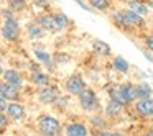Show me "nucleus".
Wrapping results in <instances>:
<instances>
[{
    "instance_id": "nucleus-28",
    "label": "nucleus",
    "mask_w": 153,
    "mask_h": 136,
    "mask_svg": "<svg viewBox=\"0 0 153 136\" xmlns=\"http://www.w3.org/2000/svg\"><path fill=\"white\" fill-rule=\"evenodd\" d=\"M145 46L150 53H153V36H146L145 38Z\"/></svg>"
},
{
    "instance_id": "nucleus-10",
    "label": "nucleus",
    "mask_w": 153,
    "mask_h": 136,
    "mask_svg": "<svg viewBox=\"0 0 153 136\" xmlns=\"http://www.w3.org/2000/svg\"><path fill=\"white\" fill-rule=\"evenodd\" d=\"M123 17H125L127 26H145V20H143V15H138L133 10H125L123 12Z\"/></svg>"
},
{
    "instance_id": "nucleus-15",
    "label": "nucleus",
    "mask_w": 153,
    "mask_h": 136,
    "mask_svg": "<svg viewBox=\"0 0 153 136\" xmlns=\"http://www.w3.org/2000/svg\"><path fill=\"white\" fill-rule=\"evenodd\" d=\"M27 35L31 38V40H36V38H41L45 35V28L41 26L38 21H35V23H30L27 26Z\"/></svg>"
},
{
    "instance_id": "nucleus-12",
    "label": "nucleus",
    "mask_w": 153,
    "mask_h": 136,
    "mask_svg": "<svg viewBox=\"0 0 153 136\" xmlns=\"http://www.w3.org/2000/svg\"><path fill=\"white\" fill-rule=\"evenodd\" d=\"M128 8L133 12H137L138 15H148L150 12V5L146 2H142V0H128Z\"/></svg>"
},
{
    "instance_id": "nucleus-33",
    "label": "nucleus",
    "mask_w": 153,
    "mask_h": 136,
    "mask_svg": "<svg viewBox=\"0 0 153 136\" xmlns=\"http://www.w3.org/2000/svg\"><path fill=\"white\" fill-rule=\"evenodd\" d=\"M99 135H102V136H110V135H120V133H114V131H109V129H100Z\"/></svg>"
},
{
    "instance_id": "nucleus-6",
    "label": "nucleus",
    "mask_w": 153,
    "mask_h": 136,
    "mask_svg": "<svg viewBox=\"0 0 153 136\" xmlns=\"http://www.w3.org/2000/svg\"><path fill=\"white\" fill-rule=\"evenodd\" d=\"M36 21L46 31H51V33H54V31H61V26H59V23H58V20H56L54 15H38Z\"/></svg>"
},
{
    "instance_id": "nucleus-32",
    "label": "nucleus",
    "mask_w": 153,
    "mask_h": 136,
    "mask_svg": "<svg viewBox=\"0 0 153 136\" xmlns=\"http://www.w3.org/2000/svg\"><path fill=\"white\" fill-rule=\"evenodd\" d=\"M8 103H10V102H8ZM8 103H7V99H5V97L0 95V110H2V112H5V110H7Z\"/></svg>"
},
{
    "instance_id": "nucleus-9",
    "label": "nucleus",
    "mask_w": 153,
    "mask_h": 136,
    "mask_svg": "<svg viewBox=\"0 0 153 136\" xmlns=\"http://www.w3.org/2000/svg\"><path fill=\"white\" fill-rule=\"evenodd\" d=\"M7 115L10 116L12 120H15V121H18V120H22L25 116V105L23 103H20V102H10L8 103V107H7Z\"/></svg>"
},
{
    "instance_id": "nucleus-14",
    "label": "nucleus",
    "mask_w": 153,
    "mask_h": 136,
    "mask_svg": "<svg viewBox=\"0 0 153 136\" xmlns=\"http://www.w3.org/2000/svg\"><path fill=\"white\" fill-rule=\"evenodd\" d=\"M120 89L123 90V93L127 95L128 102H135V100L140 99V93H138V85H133V84H122Z\"/></svg>"
},
{
    "instance_id": "nucleus-8",
    "label": "nucleus",
    "mask_w": 153,
    "mask_h": 136,
    "mask_svg": "<svg viewBox=\"0 0 153 136\" xmlns=\"http://www.w3.org/2000/svg\"><path fill=\"white\" fill-rule=\"evenodd\" d=\"M58 97H59V93H58V90L54 89V87H50V85H43V89L38 92V99H40L41 103H54L58 100Z\"/></svg>"
},
{
    "instance_id": "nucleus-22",
    "label": "nucleus",
    "mask_w": 153,
    "mask_h": 136,
    "mask_svg": "<svg viewBox=\"0 0 153 136\" xmlns=\"http://www.w3.org/2000/svg\"><path fill=\"white\" fill-rule=\"evenodd\" d=\"M35 56H36L41 62L46 64L50 69H53V59H51V54H48L46 51H41V49H35Z\"/></svg>"
},
{
    "instance_id": "nucleus-18",
    "label": "nucleus",
    "mask_w": 153,
    "mask_h": 136,
    "mask_svg": "<svg viewBox=\"0 0 153 136\" xmlns=\"http://www.w3.org/2000/svg\"><path fill=\"white\" fill-rule=\"evenodd\" d=\"M112 66H114V69L119 71L120 74H127V72H128V62H127L122 56H115V57H114Z\"/></svg>"
},
{
    "instance_id": "nucleus-17",
    "label": "nucleus",
    "mask_w": 153,
    "mask_h": 136,
    "mask_svg": "<svg viewBox=\"0 0 153 136\" xmlns=\"http://www.w3.org/2000/svg\"><path fill=\"white\" fill-rule=\"evenodd\" d=\"M122 105H123V103H120V102H117V100L110 99V102L107 103V107H105V115L107 116H117L120 112H122Z\"/></svg>"
},
{
    "instance_id": "nucleus-21",
    "label": "nucleus",
    "mask_w": 153,
    "mask_h": 136,
    "mask_svg": "<svg viewBox=\"0 0 153 136\" xmlns=\"http://www.w3.org/2000/svg\"><path fill=\"white\" fill-rule=\"evenodd\" d=\"M89 5L97 12H107L110 8V2L109 0H87Z\"/></svg>"
},
{
    "instance_id": "nucleus-3",
    "label": "nucleus",
    "mask_w": 153,
    "mask_h": 136,
    "mask_svg": "<svg viewBox=\"0 0 153 136\" xmlns=\"http://www.w3.org/2000/svg\"><path fill=\"white\" fill-rule=\"evenodd\" d=\"M2 36L7 41H17L20 36V25L15 18H7L2 26Z\"/></svg>"
},
{
    "instance_id": "nucleus-7",
    "label": "nucleus",
    "mask_w": 153,
    "mask_h": 136,
    "mask_svg": "<svg viewBox=\"0 0 153 136\" xmlns=\"http://www.w3.org/2000/svg\"><path fill=\"white\" fill-rule=\"evenodd\" d=\"M135 110L142 116H153V99L146 97V99L135 100Z\"/></svg>"
},
{
    "instance_id": "nucleus-16",
    "label": "nucleus",
    "mask_w": 153,
    "mask_h": 136,
    "mask_svg": "<svg viewBox=\"0 0 153 136\" xmlns=\"http://www.w3.org/2000/svg\"><path fill=\"white\" fill-rule=\"evenodd\" d=\"M92 48H94V51H96L99 56H110V46L105 43V41H100V40H94V43H92Z\"/></svg>"
},
{
    "instance_id": "nucleus-5",
    "label": "nucleus",
    "mask_w": 153,
    "mask_h": 136,
    "mask_svg": "<svg viewBox=\"0 0 153 136\" xmlns=\"http://www.w3.org/2000/svg\"><path fill=\"white\" fill-rule=\"evenodd\" d=\"M0 93H2V97H5L8 102H15V100H18V97H20V87L4 80V82L0 84Z\"/></svg>"
},
{
    "instance_id": "nucleus-2",
    "label": "nucleus",
    "mask_w": 153,
    "mask_h": 136,
    "mask_svg": "<svg viewBox=\"0 0 153 136\" xmlns=\"http://www.w3.org/2000/svg\"><path fill=\"white\" fill-rule=\"evenodd\" d=\"M38 129H40L43 135H50V136H54V135H59L61 131V125L54 116H50V115H45L40 118L38 121Z\"/></svg>"
},
{
    "instance_id": "nucleus-24",
    "label": "nucleus",
    "mask_w": 153,
    "mask_h": 136,
    "mask_svg": "<svg viewBox=\"0 0 153 136\" xmlns=\"http://www.w3.org/2000/svg\"><path fill=\"white\" fill-rule=\"evenodd\" d=\"M138 93H140V99H146V97H152L153 89L148 85V84L142 82V84L138 85Z\"/></svg>"
},
{
    "instance_id": "nucleus-19",
    "label": "nucleus",
    "mask_w": 153,
    "mask_h": 136,
    "mask_svg": "<svg viewBox=\"0 0 153 136\" xmlns=\"http://www.w3.org/2000/svg\"><path fill=\"white\" fill-rule=\"evenodd\" d=\"M31 82H33L35 85H48V84H50V76L40 72V71H35V72L31 74Z\"/></svg>"
},
{
    "instance_id": "nucleus-20",
    "label": "nucleus",
    "mask_w": 153,
    "mask_h": 136,
    "mask_svg": "<svg viewBox=\"0 0 153 136\" xmlns=\"http://www.w3.org/2000/svg\"><path fill=\"white\" fill-rule=\"evenodd\" d=\"M109 97H110L112 100H117V102L123 103V105H127V103H130V102H128V99H127V95L123 93V90L120 89V85H119V87H115V89H112V90H110Z\"/></svg>"
},
{
    "instance_id": "nucleus-23",
    "label": "nucleus",
    "mask_w": 153,
    "mask_h": 136,
    "mask_svg": "<svg viewBox=\"0 0 153 136\" xmlns=\"http://www.w3.org/2000/svg\"><path fill=\"white\" fill-rule=\"evenodd\" d=\"M8 8H12L13 12H23L27 8V0H7Z\"/></svg>"
},
{
    "instance_id": "nucleus-1",
    "label": "nucleus",
    "mask_w": 153,
    "mask_h": 136,
    "mask_svg": "<svg viewBox=\"0 0 153 136\" xmlns=\"http://www.w3.org/2000/svg\"><path fill=\"white\" fill-rule=\"evenodd\" d=\"M77 100H79L81 108L86 110V112H94V110L99 108V100H97V95L92 89H84L77 95Z\"/></svg>"
},
{
    "instance_id": "nucleus-34",
    "label": "nucleus",
    "mask_w": 153,
    "mask_h": 136,
    "mask_svg": "<svg viewBox=\"0 0 153 136\" xmlns=\"http://www.w3.org/2000/svg\"><path fill=\"white\" fill-rule=\"evenodd\" d=\"M145 2H146V4H148V5H150V7H152V8H153V0H145Z\"/></svg>"
},
{
    "instance_id": "nucleus-4",
    "label": "nucleus",
    "mask_w": 153,
    "mask_h": 136,
    "mask_svg": "<svg viewBox=\"0 0 153 136\" xmlns=\"http://www.w3.org/2000/svg\"><path fill=\"white\" fill-rule=\"evenodd\" d=\"M64 89H66L68 93L79 95L84 89H87V85H86V82L82 80V77H81L79 74H74V76H71L69 79L64 82Z\"/></svg>"
},
{
    "instance_id": "nucleus-13",
    "label": "nucleus",
    "mask_w": 153,
    "mask_h": 136,
    "mask_svg": "<svg viewBox=\"0 0 153 136\" xmlns=\"http://www.w3.org/2000/svg\"><path fill=\"white\" fill-rule=\"evenodd\" d=\"M66 135L68 136H86L87 128L82 123H69L66 126Z\"/></svg>"
},
{
    "instance_id": "nucleus-29",
    "label": "nucleus",
    "mask_w": 153,
    "mask_h": 136,
    "mask_svg": "<svg viewBox=\"0 0 153 136\" xmlns=\"http://www.w3.org/2000/svg\"><path fill=\"white\" fill-rule=\"evenodd\" d=\"M2 17H4V20H7V18H15L13 17V10H7V8H2Z\"/></svg>"
},
{
    "instance_id": "nucleus-26",
    "label": "nucleus",
    "mask_w": 153,
    "mask_h": 136,
    "mask_svg": "<svg viewBox=\"0 0 153 136\" xmlns=\"http://www.w3.org/2000/svg\"><path fill=\"white\" fill-rule=\"evenodd\" d=\"M91 123H92L94 126H100V129H104V126H105V123H104L102 118H99V116H92V118H91Z\"/></svg>"
},
{
    "instance_id": "nucleus-11",
    "label": "nucleus",
    "mask_w": 153,
    "mask_h": 136,
    "mask_svg": "<svg viewBox=\"0 0 153 136\" xmlns=\"http://www.w3.org/2000/svg\"><path fill=\"white\" fill-rule=\"evenodd\" d=\"M4 80H7V82L13 84V85L17 87H23V77H22V74L18 72V71L15 69H8V71H4Z\"/></svg>"
},
{
    "instance_id": "nucleus-25",
    "label": "nucleus",
    "mask_w": 153,
    "mask_h": 136,
    "mask_svg": "<svg viewBox=\"0 0 153 136\" xmlns=\"http://www.w3.org/2000/svg\"><path fill=\"white\" fill-rule=\"evenodd\" d=\"M54 17H56V20H58V23H59V26H61V30H64V28H68L69 26V18H68V15L66 13H63V12H59V13H54Z\"/></svg>"
},
{
    "instance_id": "nucleus-31",
    "label": "nucleus",
    "mask_w": 153,
    "mask_h": 136,
    "mask_svg": "<svg viewBox=\"0 0 153 136\" xmlns=\"http://www.w3.org/2000/svg\"><path fill=\"white\" fill-rule=\"evenodd\" d=\"M33 5H36V7H41V8H48V7H50L46 0H33Z\"/></svg>"
},
{
    "instance_id": "nucleus-27",
    "label": "nucleus",
    "mask_w": 153,
    "mask_h": 136,
    "mask_svg": "<svg viewBox=\"0 0 153 136\" xmlns=\"http://www.w3.org/2000/svg\"><path fill=\"white\" fill-rule=\"evenodd\" d=\"M10 118V116L7 115V112H2V115H0V128L5 129V126H7V120Z\"/></svg>"
},
{
    "instance_id": "nucleus-30",
    "label": "nucleus",
    "mask_w": 153,
    "mask_h": 136,
    "mask_svg": "<svg viewBox=\"0 0 153 136\" xmlns=\"http://www.w3.org/2000/svg\"><path fill=\"white\" fill-rule=\"evenodd\" d=\"M74 2H76V4H77V5H79V7H81V8H84V10H86V12H92V10H94V8H92V7H91V5H89V4H87V5H86V4H84V2H82V0H74Z\"/></svg>"
}]
</instances>
